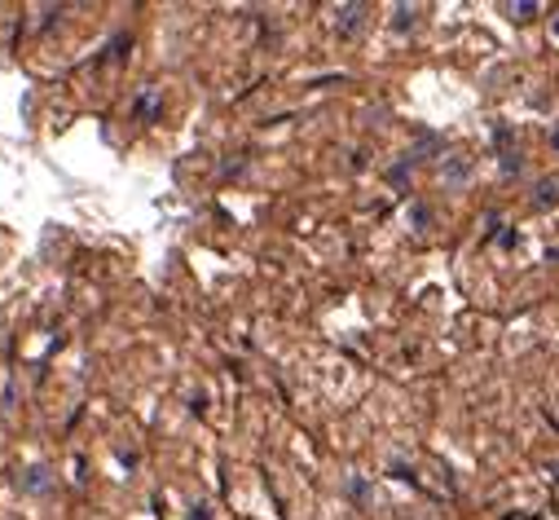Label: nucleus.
<instances>
[{
	"mask_svg": "<svg viewBox=\"0 0 559 520\" xmlns=\"http://www.w3.org/2000/svg\"><path fill=\"white\" fill-rule=\"evenodd\" d=\"M14 489H19L23 498H49V494L58 489V472H53L49 463H27V468L14 472Z\"/></svg>",
	"mask_w": 559,
	"mask_h": 520,
	"instance_id": "1",
	"label": "nucleus"
},
{
	"mask_svg": "<svg viewBox=\"0 0 559 520\" xmlns=\"http://www.w3.org/2000/svg\"><path fill=\"white\" fill-rule=\"evenodd\" d=\"M472 173H476V159H472V155L450 151V155L437 159V181H441L445 190H463V186L472 181Z\"/></svg>",
	"mask_w": 559,
	"mask_h": 520,
	"instance_id": "3",
	"label": "nucleus"
},
{
	"mask_svg": "<svg viewBox=\"0 0 559 520\" xmlns=\"http://www.w3.org/2000/svg\"><path fill=\"white\" fill-rule=\"evenodd\" d=\"M136 115H142V119H155L159 115V88L155 84H146L142 93H136Z\"/></svg>",
	"mask_w": 559,
	"mask_h": 520,
	"instance_id": "8",
	"label": "nucleus"
},
{
	"mask_svg": "<svg viewBox=\"0 0 559 520\" xmlns=\"http://www.w3.org/2000/svg\"><path fill=\"white\" fill-rule=\"evenodd\" d=\"M418 23H424V5H409V0H401V5L388 10V32L392 36H409V32H418Z\"/></svg>",
	"mask_w": 559,
	"mask_h": 520,
	"instance_id": "4",
	"label": "nucleus"
},
{
	"mask_svg": "<svg viewBox=\"0 0 559 520\" xmlns=\"http://www.w3.org/2000/svg\"><path fill=\"white\" fill-rule=\"evenodd\" d=\"M546 36H550V45L559 49V10H550V19H546Z\"/></svg>",
	"mask_w": 559,
	"mask_h": 520,
	"instance_id": "10",
	"label": "nucleus"
},
{
	"mask_svg": "<svg viewBox=\"0 0 559 520\" xmlns=\"http://www.w3.org/2000/svg\"><path fill=\"white\" fill-rule=\"evenodd\" d=\"M366 27H370V5H361V0H348V5L331 10V32L340 40H357Z\"/></svg>",
	"mask_w": 559,
	"mask_h": 520,
	"instance_id": "2",
	"label": "nucleus"
},
{
	"mask_svg": "<svg viewBox=\"0 0 559 520\" xmlns=\"http://www.w3.org/2000/svg\"><path fill=\"white\" fill-rule=\"evenodd\" d=\"M498 14L511 19V23H533V19H542V5L537 0H502Z\"/></svg>",
	"mask_w": 559,
	"mask_h": 520,
	"instance_id": "6",
	"label": "nucleus"
},
{
	"mask_svg": "<svg viewBox=\"0 0 559 520\" xmlns=\"http://www.w3.org/2000/svg\"><path fill=\"white\" fill-rule=\"evenodd\" d=\"M533 212H555L559 208V173H546L533 181V194H528Z\"/></svg>",
	"mask_w": 559,
	"mask_h": 520,
	"instance_id": "5",
	"label": "nucleus"
},
{
	"mask_svg": "<svg viewBox=\"0 0 559 520\" xmlns=\"http://www.w3.org/2000/svg\"><path fill=\"white\" fill-rule=\"evenodd\" d=\"M437 225V216H432V208L424 203V199H414L409 208H405V229H414V234H428Z\"/></svg>",
	"mask_w": 559,
	"mask_h": 520,
	"instance_id": "7",
	"label": "nucleus"
},
{
	"mask_svg": "<svg viewBox=\"0 0 559 520\" xmlns=\"http://www.w3.org/2000/svg\"><path fill=\"white\" fill-rule=\"evenodd\" d=\"M348 494H353V498H361V503H366V498H370V485H366V481H361V476H353V481H348Z\"/></svg>",
	"mask_w": 559,
	"mask_h": 520,
	"instance_id": "9",
	"label": "nucleus"
},
{
	"mask_svg": "<svg viewBox=\"0 0 559 520\" xmlns=\"http://www.w3.org/2000/svg\"><path fill=\"white\" fill-rule=\"evenodd\" d=\"M546 146H550V155H559V119L546 123Z\"/></svg>",
	"mask_w": 559,
	"mask_h": 520,
	"instance_id": "11",
	"label": "nucleus"
}]
</instances>
